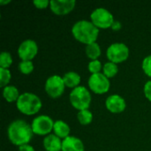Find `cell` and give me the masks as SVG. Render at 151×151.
I'll return each mask as SVG.
<instances>
[{
  "mask_svg": "<svg viewBox=\"0 0 151 151\" xmlns=\"http://www.w3.org/2000/svg\"><path fill=\"white\" fill-rule=\"evenodd\" d=\"M8 137L10 141L15 145H25L32 139L33 130L26 121L17 119L12 122L8 127Z\"/></svg>",
  "mask_w": 151,
  "mask_h": 151,
  "instance_id": "6da1fadb",
  "label": "cell"
},
{
  "mask_svg": "<svg viewBox=\"0 0 151 151\" xmlns=\"http://www.w3.org/2000/svg\"><path fill=\"white\" fill-rule=\"evenodd\" d=\"M72 32L78 41L88 45L96 41L99 29L90 21L80 20L73 25Z\"/></svg>",
  "mask_w": 151,
  "mask_h": 151,
  "instance_id": "7a4b0ae2",
  "label": "cell"
},
{
  "mask_svg": "<svg viewBox=\"0 0 151 151\" xmlns=\"http://www.w3.org/2000/svg\"><path fill=\"white\" fill-rule=\"evenodd\" d=\"M17 107L26 115H33L38 112L42 107L41 99L32 93H24L17 100Z\"/></svg>",
  "mask_w": 151,
  "mask_h": 151,
  "instance_id": "3957f363",
  "label": "cell"
},
{
  "mask_svg": "<svg viewBox=\"0 0 151 151\" xmlns=\"http://www.w3.org/2000/svg\"><path fill=\"white\" fill-rule=\"evenodd\" d=\"M70 102L75 109L88 110L91 102L90 93L85 87H77L70 94Z\"/></svg>",
  "mask_w": 151,
  "mask_h": 151,
  "instance_id": "277c9868",
  "label": "cell"
},
{
  "mask_svg": "<svg viewBox=\"0 0 151 151\" xmlns=\"http://www.w3.org/2000/svg\"><path fill=\"white\" fill-rule=\"evenodd\" d=\"M92 23L100 28H108L112 26L115 21L112 14L104 8H97L91 13Z\"/></svg>",
  "mask_w": 151,
  "mask_h": 151,
  "instance_id": "5b68a950",
  "label": "cell"
},
{
  "mask_svg": "<svg viewBox=\"0 0 151 151\" xmlns=\"http://www.w3.org/2000/svg\"><path fill=\"white\" fill-rule=\"evenodd\" d=\"M129 55L128 47L125 43L117 42L111 44L107 50V58L112 63H120L125 61Z\"/></svg>",
  "mask_w": 151,
  "mask_h": 151,
  "instance_id": "8992f818",
  "label": "cell"
},
{
  "mask_svg": "<svg viewBox=\"0 0 151 151\" xmlns=\"http://www.w3.org/2000/svg\"><path fill=\"white\" fill-rule=\"evenodd\" d=\"M88 86L96 94H104L110 88V81L104 73H95L89 77Z\"/></svg>",
  "mask_w": 151,
  "mask_h": 151,
  "instance_id": "52a82bcc",
  "label": "cell"
},
{
  "mask_svg": "<svg viewBox=\"0 0 151 151\" xmlns=\"http://www.w3.org/2000/svg\"><path fill=\"white\" fill-rule=\"evenodd\" d=\"M65 82L63 78L58 75H52L49 77L45 83V90L49 96L53 98L60 96L65 90Z\"/></svg>",
  "mask_w": 151,
  "mask_h": 151,
  "instance_id": "ba28073f",
  "label": "cell"
},
{
  "mask_svg": "<svg viewBox=\"0 0 151 151\" xmlns=\"http://www.w3.org/2000/svg\"><path fill=\"white\" fill-rule=\"evenodd\" d=\"M31 127L35 134L38 135H44L49 134L53 129L54 123L49 116L42 115L33 120Z\"/></svg>",
  "mask_w": 151,
  "mask_h": 151,
  "instance_id": "9c48e42d",
  "label": "cell"
},
{
  "mask_svg": "<svg viewBox=\"0 0 151 151\" xmlns=\"http://www.w3.org/2000/svg\"><path fill=\"white\" fill-rule=\"evenodd\" d=\"M38 47L34 40H26L19 45L18 49V54L22 61H31L37 54Z\"/></svg>",
  "mask_w": 151,
  "mask_h": 151,
  "instance_id": "30bf717a",
  "label": "cell"
},
{
  "mask_svg": "<svg viewBox=\"0 0 151 151\" xmlns=\"http://www.w3.org/2000/svg\"><path fill=\"white\" fill-rule=\"evenodd\" d=\"M51 11L57 15H65L70 12L74 5V0H52L50 3Z\"/></svg>",
  "mask_w": 151,
  "mask_h": 151,
  "instance_id": "8fae6325",
  "label": "cell"
},
{
  "mask_svg": "<svg viewBox=\"0 0 151 151\" xmlns=\"http://www.w3.org/2000/svg\"><path fill=\"white\" fill-rule=\"evenodd\" d=\"M105 105H106V108L113 113L122 112L126 109V102L119 95L110 96L106 99Z\"/></svg>",
  "mask_w": 151,
  "mask_h": 151,
  "instance_id": "7c38bea8",
  "label": "cell"
},
{
  "mask_svg": "<svg viewBox=\"0 0 151 151\" xmlns=\"http://www.w3.org/2000/svg\"><path fill=\"white\" fill-rule=\"evenodd\" d=\"M62 151H84V145L79 138L68 136L62 142Z\"/></svg>",
  "mask_w": 151,
  "mask_h": 151,
  "instance_id": "4fadbf2b",
  "label": "cell"
},
{
  "mask_svg": "<svg viewBox=\"0 0 151 151\" xmlns=\"http://www.w3.org/2000/svg\"><path fill=\"white\" fill-rule=\"evenodd\" d=\"M43 146L47 151L62 150V142L56 134H49L43 140Z\"/></svg>",
  "mask_w": 151,
  "mask_h": 151,
  "instance_id": "5bb4252c",
  "label": "cell"
},
{
  "mask_svg": "<svg viewBox=\"0 0 151 151\" xmlns=\"http://www.w3.org/2000/svg\"><path fill=\"white\" fill-rule=\"evenodd\" d=\"M53 130H54L55 134L59 138H65V139L66 137H68V134H70L69 126L62 120H57L54 123Z\"/></svg>",
  "mask_w": 151,
  "mask_h": 151,
  "instance_id": "9a60e30c",
  "label": "cell"
},
{
  "mask_svg": "<svg viewBox=\"0 0 151 151\" xmlns=\"http://www.w3.org/2000/svg\"><path fill=\"white\" fill-rule=\"evenodd\" d=\"M63 80L68 88H77L81 82V76L75 72H68L64 75Z\"/></svg>",
  "mask_w": 151,
  "mask_h": 151,
  "instance_id": "2e32d148",
  "label": "cell"
},
{
  "mask_svg": "<svg viewBox=\"0 0 151 151\" xmlns=\"http://www.w3.org/2000/svg\"><path fill=\"white\" fill-rule=\"evenodd\" d=\"M4 97L7 102H13L19 99V90L14 86H6L3 91Z\"/></svg>",
  "mask_w": 151,
  "mask_h": 151,
  "instance_id": "e0dca14e",
  "label": "cell"
},
{
  "mask_svg": "<svg viewBox=\"0 0 151 151\" xmlns=\"http://www.w3.org/2000/svg\"><path fill=\"white\" fill-rule=\"evenodd\" d=\"M86 54L89 58L96 60V58L101 55V48L96 42L88 44L86 47Z\"/></svg>",
  "mask_w": 151,
  "mask_h": 151,
  "instance_id": "ac0fdd59",
  "label": "cell"
},
{
  "mask_svg": "<svg viewBox=\"0 0 151 151\" xmlns=\"http://www.w3.org/2000/svg\"><path fill=\"white\" fill-rule=\"evenodd\" d=\"M118 66L115 63L112 62H108L106 64H104V74L107 77V78H111L113 76H115L118 73Z\"/></svg>",
  "mask_w": 151,
  "mask_h": 151,
  "instance_id": "d6986e66",
  "label": "cell"
},
{
  "mask_svg": "<svg viewBox=\"0 0 151 151\" xmlns=\"http://www.w3.org/2000/svg\"><path fill=\"white\" fill-rule=\"evenodd\" d=\"M77 117H78V120L82 125L89 124L92 121V119H93V115H92L91 111H89L88 110L80 111V112L78 113Z\"/></svg>",
  "mask_w": 151,
  "mask_h": 151,
  "instance_id": "ffe728a7",
  "label": "cell"
},
{
  "mask_svg": "<svg viewBox=\"0 0 151 151\" xmlns=\"http://www.w3.org/2000/svg\"><path fill=\"white\" fill-rule=\"evenodd\" d=\"M12 63V56L9 52L3 51L0 55V68L7 69Z\"/></svg>",
  "mask_w": 151,
  "mask_h": 151,
  "instance_id": "44dd1931",
  "label": "cell"
},
{
  "mask_svg": "<svg viewBox=\"0 0 151 151\" xmlns=\"http://www.w3.org/2000/svg\"><path fill=\"white\" fill-rule=\"evenodd\" d=\"M11 80V73L8 69L0 68V87L3 88L8 84Z\"/></svg>",
  "mask_w": 151,
  "mask_h": 151,
  "instance_id": "7402d4cb",
  "label": "cell"
},
{
  "mask_svg": "<svg viewBox=\"0 0 151 151\" xmlns=\"http://www.w3.org/2000/svg\"><path fill=\"white\" fill-rule=\"evenodd\" d=\"M19 69L22 73L28 74L34 70V65L32 61H21L19 64Z\"/></svg>",
  "mask_w": 151,
  "mask_h": 151,
  "instance_id": "603a6c76",
  "label": "cell"
},
{
  "mask_svg": "<svg viewBox=\"0 0 151 151\" xmlns=\"http://www.w3.org/2000/svg\"><path fill=\"white\" fill-rule=\"evenodd\" d=\"M102 68V64L99 60H92L88 64V70L92 74L95 73H99Z\"/></svg>",
  "mask_w": 151,
  "mask_h": 151,
  "instance_id": "cb8c5ba5",
  "label": "cell"
},
{
  "mask_svg": "<svg viewBox=\"0 0 151 151\" xmlns=\"http://www.w3.org/2000/svg\"><path fill=\"white\" fill-rule=\"evenodd\" d=\"M142 69H143L144 73L148 76L151 77V55L150 56L146 57L143 59V62H142Z\"/></svg>",
  "mask_w": 151,
  "mask_h": 151,
  "instance_id": "d4e9b609",
  "label": "cell"
},
{
  "mask_svg": "<svg viewBox=\"0 0 151 151\" xmlns=\"http://www.w3.org/2000/svg\"><path fill=\"white\" fill-rule=\"evenodd\" d=\"M34 4L39 8V9H43V8H46L48 6V4L50 3V1L48 0H35L34 2Z\"/></svg>",
  "mask_w": 151,
  "mask_h": 151,
  "instance_id": "484cf974",
  "label": "cell"
},
{
  "mask_svg": "<svg viewBox=\"0 0 151 151\" xmlns=\"http://www.w3.org/2000/svg\"><path fill=\"white\" fill-rule=\"evenodd\" d=\"M144 93L146 97L151 101V81H149L146 82L145 86H144Z\"/></svg>",
  "mask_w": 151,
  "mask_h": 151,
  "instance_id": "4316f807",
  "label": "cell"
},
{
  "mask_svg": "<svg viewBox=\"0 0 151 151\" xmlns=\"http://www.w3.org/2000/svg\"><path fill=\"white\" fill-rule=\"evenodd\" d=\"M19 151H35L34 148L28 144H25V145H21L19 148Z\"/></svg>",
  "mask_w": 151,
  "mask_h": 151,
  "instance_id": "83f0119b",
  "label": "cell"
},
{
  "mask_svg": "<svg viewBox=\"0 0 151 151\" xmlns=\"http://www.w3.org/2000/svg\"><path fill=\"white\" fill-rule=\"evenodd\" d=\"M111 27H112V29H114V30H119L120 27H121V24L119 22V21H114L113 22V24H112V26H111Z\"/></svg>",
  "mask_w": 151,
  "mask_h": 151,
  "instance_id": "f1b7e54d",
  "label": "cell"
},
{
  "mask_svg": "<svg viewBox=\"0 0 151 151\" xmlns=\"http://www.w3.org/2000/svg\"><path fill=\"white\" fill-rule=\"evenodd\" d=\"M10 1H0V4H6V3H9Z\"/></svg>",
  "mask_w": 151,
  "mask_h": 151,
  "instance_id": "f546056e",
  "label": "cell"
}]
</instances>
